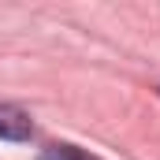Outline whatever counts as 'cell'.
Listing matches in <instances>:
<instances>
[{
	"label": "cell",
	"mask_w": 160,
	"mask_h": 160,
	"mask_svg": "<svg viewBox=\"0 0 160 160\" xmlns=\"http://www.w3.org/2000/svg\"><path fill=\"white\" fill-rule=\"evenodd\" d=\"M34 134V123L26 112H19V108H11V104H0V138H8V142H26Z\"/></svg>",
	"instance_id": "obj_1"
},
{
	"label": "cell",
	"mask_w": 160,
	"mask_h": 160,
	"mask_svg": "<svg viewBox=\"0 0 160 160\" xmlns=\"http://www.w3.org/2000/svg\"><path fill=\"white\" fill-rule=\"evenodd\" d=\"M41 160H93V157L78 153L75 145H52V149H45V153H41Z\"/></svg>",
	"instance_id": "obj_2"
}]
</instances>
